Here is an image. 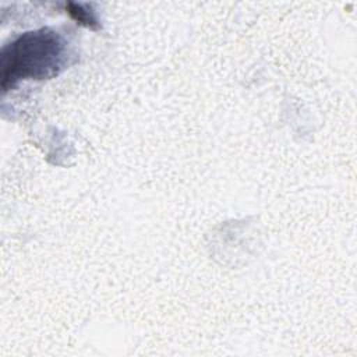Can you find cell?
<instances>
[{"label":"cell","instance_id":"obj_1","mask_svg":"<svg viewBox=\"0 0 357 357\" xmlns=\"http://www.w3.org/2000/svg\"><path fill=\"white\" fill-rule=\"evenodd\" d=\"M68 39L50 28L25 32L1 50V89L6 92L24 79L57 77L75 59Z\"/></svg>","mask_w":357,"mask_h":357},{"label":"cell","instance_id":"obj_2","mask_svg":"<svg viewBox=\"0 0 357 357\" xmlns=\"http://www.w3.org/2000/svg\"><path fill=\"white\" fill-rule=\"evenodd\" d=\"M88 7H89L88 4H73L71 3V4H68V13L79 24H84V25L92 28L98 22V20L93 15V11L86 10Z\"/></svg>","mask_w":357,"mask_h":357}]
</instances>
